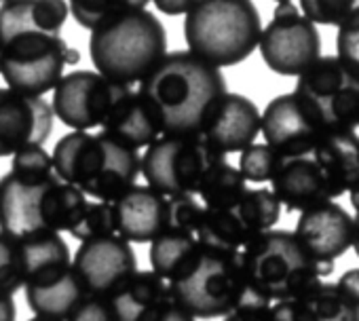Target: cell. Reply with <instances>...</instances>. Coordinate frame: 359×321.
Returning a JSON list of instances; mask_svg holds the SVG:
<instances>
[{
    "mask_svg": "<svg viewBox=\"0 0 359 321\" xmlns=\"http://www.w3.org/2000/svg\"><path fill=\"white\" fill-rule=\"evenodd\" d=\"M70 15L64 0H11L0 5V74L9 89L43 97L81 55L62 39Z\"/></svg>",
    "mask_w": 359,
    "mask_h": 321,
    "instance_id": "1",
    "label": "cell"
},
{
    "mask_svg": "<svg viewBox=\"0 0 359 321\" xmlns=\"http://www.w3.org/2000/svg\"><path fill=\"white\" fill-rule=\"evenodd\" d=\"M154 108L161 133L199 137L229 93L224 74L191 51L167 53L137 89Z\"/></svg>",
    "mask_w": 359,
    "mask_h": 321,
    "instance_id": "2",
    "label": "cell"
},
{
    "mask_svg": "<svg viewBox=\"0 0 359 321\" xmlns=\"http://www.w3.org/2000/svg\"><path fill=\"white\" fill-rule=\"evenodd\" d=\"M55 176L85 197L114 203L140 176V152L114 137L87 131H70L53 148Z\"/></svg>",
    "mask_w": 359,
    "mask_h": 321,
    "instance_id": "3",
    "label": "cell"
},
{
    "mask_svg": "<svg viewBox=\"0 0 359 321\" xmlns=\"http://www.w3.org/2000/svg\"><path fill=\"white\" fill-rule=\"evenodd\" d=\"M89 55L95 72L118 85L142 83L167 55V32L144 0L91 32Z\"/></svg>",
    "mask_w": 359,
    "mask_h": 321,
    "instance_id": "4",
    "label": "cell"
},
{
    "mask_svg": "<svg viewBox=\"0 0 359 321\" xmlns=\"http://www.w3.org/2000/svg\"><path fill=\"white\" fill-rule=\"evenodd\" d=\"M260 34L262 20L250 0H203L184 15L189 51L218 70L245 62Z\"/></svg>",
    "mask_w": 359,
    "mask_h": 321,
    "instance_id": "5",
    "label": "cell"
},
{
    "mask_svg": "<svg viewBox=\"0 0 359 321\" xmlns=\"http://www.w3.org/2000/svg\"><path fill=\"white\" fill-rule=\"evenodd\" d=\"M241 260L252 289L271 304L306 296L332 273L319 266L290 231L262 233L241 250Z\"/></svg>",
    "mask_w": 359,
    "mask_h": 321,
    "instance_id": "6",
    "label": "cell"
},
{
    "mask_svg": "<svg viewBox=\"0 0 359 321\" xmlns=\"http://www.w3.org/2000/svg\"><path fill=\"white\" fill-rule=\"evenodd\" d=\"M169 296L195 319H218L258 296L243 268L241 252H216L201 247L197 264L173 283Z\"/></svg>",
    "mask_w": 359,
    "mask_h": 321,
    "instance_id": "7",
    "label": "cell"
},
{
    "mask_svg": "<svg viewBox=\"0 0 359 321\" xmlns=\"http://www.w3.org/2000/svg\"><path fill=\"white\" fill-rule=\"evenodd\" d=\"M292 93L325 135L359 127V78L336 55H321Z\"/></svg>",
    "mask_w": 359,
    "mask_h": 321,
    "instance_id": "8",
    "label": "cell"
},
{
    "mask_svg": "<svg viewBox=\"0 0 359 321\" xmlns=\"http://www.w3.org/2000/svg\"><path fill=\"white\" fill-rule=\"evenodd\" d=\"M224 158L201 137L161 135L140 156V174L152 191L167 199L177 195L197 197L205 172Z\"/></svg>",
    "mask_w": 359,
    "mask_h": 321,
    "instance_id": "9",
    "label": "cell"
},
{
    "mask_svg": "<svg viewBox=\"0 0 359 321\" xmlns=\"http://www.w3.org/2000/svg\"><path fill=\"white\" fill-rule=\"evenodd\" d=\"M264 64L281 76H300L321 57V36L294 3H279L260 34Z\"/></svg>",
    "mask_w": 359,
    "mask_h": 321,
    "instance_id": "10",
    "label": "cell"
},
{
    "mask_svg": "<svg viewBox=\"0 0 359 321\" xmlns=\"http://www.w3.org/2000/svg\"><path fill=\"white\" fill-rule=\"evenodd\" d=\"M131 87L112 83L93 70H74L55 85L51 110L72 131H89L102 127L116 102Z\"/></svg>",
    "mask_w": 359,
    "mask_h": 321,
    "instance_id": "11",
    "label": "cell"
},
{
    "mask_svg": "<svg viewBox=\"0 0 359 321\" xmlns=\"http://www.w3.org/2000/svg\"><path fill=\"white\" fill-rule=\"evenodd\" d=\"M260 131L266 146L281 158L313 154L325 137L294 93H283L269 102L260 114Z\"/></svg>",
    "mask_w": 359,
    "mask_h": 321,
    "instance_id": "12",
    "label": "cell"
},
{
    "mask_svg": "<svg viewBox=\"0 0 359 321\" xmlns=\"http://www.w3.org/2000/svg\"><path fill=\"white\" fill-rule=\"evenodd\" d=\"M72 266L91 296L108 298L137 271L131 243L118 235L83 241L74 252Z\"/></svg>",
    "mask_w": 359,
    "mask_h": 321,
    "instance_id": "13",
    "label": "cell"
},
{
    "mask_svg": "<svg viewBox=\"0 0 359 321\" xmlns=\"http://www.w3.org/2000/svg\"><path fill=\"white\" fill-rule=\"evenodd\" d=\"M53 131V110L43 97L0 87V156L43 146Z\"/></svg>",
    "mask_w": 359,
    "mask_h": 321,
    "instance_id": "14",
    "label": "cell"
},
{
    "mask_svg": "<svg viewBox=\"0 0 359 321\" xmlns=\"http://www.w3.org/2000/svg\"><path fill=\"white\" fill-rule=\"evenodd\" d=\"M62 182L51 178H26L13 172L0 178V233L13 239H26L47 233L43 224V203L47 191Z\"/></svg>",
    "mask_w": 359,
    "mask_h": 321,
    "instance_id": "15",
    "label": "cell"
},
{
    "mask_svg": "<svg viewBox=\"0 0 359 321\" xmlns=\"http://www.w3.org/2000/svg\"><path fill=\"white\" fill-rule=\"evenodd\" d=\"M294 235L319 266L334 271V260L351 247L353 216L338 203L325 201L300 214Z\"/></svg>",
    "mask_w": 359,
    "mask_h": 321,
    "instance_id": "16",
    "label": "cell"
},
{
    "mask_svg": "<svg viewBox=\"0 0 359 321\" xmlns=\"http://www.w3.org/2000/svg\"><path fill=\"white\" fill-rule=\"evenodd\" d=\"M271 193L287 212L300 214L340 197L313 154L283 158L271 180Z\"/></svg>",
    "mask_w": 359,
    "mask_h": 321,
    "instance_id": "17",
    "label": "cell"
},
{
    "mask_svg": "<svg viewBox=\"0 0 359 321\" xmlns=\"http://www.w3.org/2000/svg\"><path fill=\"white\" fill-rule=\"evenodd\" d=\"M260 133V110L258 106L241 95V93H226L205 131L199 135L212 150L218 154H231V152H243L250 148Z\"/></svg>",
    "mask_w": 359,
    "mask_h": 321,
    "instance_id": "18",
    "label": "cell"
},
{
    "mask_svg": "<svg viewBox=\"0 0 359 321\" xmlns=\"http://www.w3.org/2000/svg\"><path fill=\"white\" fill-rule=\"evenodd\" d=\"M112 212L116 235L127 243H152L169 228V201L150 186H131Z\"/></svg>",
    "mask_w": 359,
    "mask_h": 321,
    "instance_id": "19",
    "label": "cell"
},
{
    "mask_svg": "<svg viewBox=\"0 0 359 321\" xmlns=\"http://www.w3.org/2000/svg\"><path fill=\"white\" fill-rule=\"evenodd\" d=\"M24 292L34 317L49 321H66L74 313V308L89 296L83 279L72 264L28 281L24 285Z\"/></svg>",
    "mask_w": 359,
    "mask_h": 321,
    "instance_id": "20",
    "label": "cell"
},
{
    "mask_svg": "<svg viewBox=\"0 0 359 321\" xmlns=\"http://www.w3.org/2000/svg\"><path fill=\"white\" fill-rule=\"evenodd\" d=\"M102 127L106 135L133 150L148 148L163 135L152 104L133 89L116 102Z\"/></svg>",
    "mask_w": 359,
    "mask_h": 321,
    "instance_id": "21",
    "label": "cell"
},
{
    "mask_svg": "<svg viewBox=\"0 0 359 321\" xmlns=\"http://www.w3.org/2000/svg\"><path fill=\"white\" fill-rule=\"evenodd\" d=\"M169 296L167 283L152 271H135L110 296L114 321H146Z\"/></svg>",
    "mask_w": 359,
    "mask_h": 321,
    "instance_id": "22",
    "label": "cell"
},
{
    "mask_svg": "<svg viewBox=\"0 0 359 321\" xmlns=\"http://www.w3.org/2000/svg\"><path fill=\"white\" fill-rule=\"evenodd\" d=\"M313 156L340 197L359 189V135L355 131L325 135Z\"/></svg>",
    "mask_w": 359,
    "mask_h": 321,
    "instance_id": "23",
    "label": "cell"
},
{
    "mask_svg": "<svg viewBox=\"0 0 359 321\" xmlns=\"http://www.w3.org/2000/svg\"><path fill=\"white\" fill-rule=\"evenodd\" d=\"M150 266L165 283L182 279L199 260L201 245L193 233L167 228L150 243Z\"/></svg>",
    "mask_w": 359,
    "mask_h": 321,
    "instance_id": "24",
    "label": "cell"
},
{
    "mask_svg": "<svg viewBox=\"0 0 359 321\" xmlns=\"http://www.w3.org/2000/svg\"><path fill=\"white\" fill-rule=\"evenodd\" d=\"M294 321H359V306L336 283H319L306 296L290 300Z\"/></svg>",
    "mask_w": 359,
    "mask_h": 321,
    "instance_id": "25",
    "label": "cell"
},
{
    "mask_svg": "<svg viewBox=\"0 0 359 321\" xmlns=\"http://www.w3.org/2000/svg\"><path fill=\"white\" fill-rule=\"evenodd\" d=\"M18 241L22 252L24 285L36 277L62 271L72 264L70 247L57 233H41Z\"/></svg>",
    "mask_w": 359,
    "mask_h": 321,
    "instance_id": "26",
    "label": "cell"
},
{
    "mask_svg": "<svg viewBox=\"0 0 359 321\" xmlns=\"http://www.w3.org/2000/svg\"><path fill=\"white\" fill-rule=\"evenodd\" d=\"M245 193H248V182L243 180L239 170L233 168L226 158L218 160V163H214L205 172L197 189V197L201 199V205L210 212L235 210Z\"/></svg>",
    "mask_w": 359,
    "mask_h": 321,
    "instance_id": "27",
    "label": "cell"
},
{
    "mask_svg": "<svg viewBox=\"0 0 359 321\" xmlns=\"http://www.w3.org/2000/svg\"><path fill=\"white\" fill-rule=\"evenodd\" d=\"M195 237L201 247L216 250V252H241L245 245L254 241V237L248 233L235 210L231 212L205 210Z\"/></svg>",
    "mask_w": 359,
    "mask_h": 321,
    "instance_id": "28",
    "label": "cell"
},
{
    "mask_svg": "<svg viewBox=\"0 0 359 321\" xmlns=\"http://www.w3.org/2000/svg\"><path fill=\"white\" fill-rule=\"evenodd\" d=\"M235 212L248 233L256 239L262 233L273 231V226L279 222L281 205L271 193V189H248Z\"/></svg>",
    "mask_w": 359,
    "mask_h": 321,
    "instance_id": "29",
    "label": "cell"
},
{
    "mask_svg": "<svg viewBox=\"0 0 359 321\" xmlns=\"http://www.w3.org/2000/svg\"><path fill=\"white\" fill-rule=\"evenodd\" d=\"M281 160L283 158L266 144H252L239 156V174L245 182L264 184L275 178Z\"/></svg>",
    "mask_w": 359,
    "mask_h": 321,
    "instance_id": "30",
    "label": "cell"
},
{
    "mask_svg": "<svg viewBox=\"0 0 359 321\" xmlns=\"http://www.w3.org/2000/svg\"><path fill=\"white\" fill-rule=\"evenodd\" d=\"M70 235L74 239L89 241V239H97V237H110L116 235V226H114V212H112V203H89L85 205L83 214L79 216L76 224L70 228Z\"/></svg>",
    "mask_w": 359,
    "mask_h": 321,
    "instance_id": "31",
    "label": "cell"
},
{
    "mask_svg": "<svg viewBox=\"0 0 359 321\" xmlns=\"http://www.w3.org/2000/svg\"><path fill=\"white\" fill-rule=\"evenodd\" d=\"M131 5V0H93V3H85V0H74L68 5L70 15L79 26L85 30L95 32L116 15H121L127 7Z\"/></svg>",
    "mask_w": 359,
    "mask_h": 321,
    "instance_id": "32",
    "label": "cell"
},
{
    "mask_svg": "<svg viewBox=\"0 0 359 321\" xmlns=\"http://www.w3.org/2000/svg\"><path fill=\"white\" fill-rule=\"evenodd\" d=\"M20 287H24L20 241L0 233V292L15 296Z\"/></svg>",
    "mask_w": 359,
    "mask_h": 321,
    "instance_id": "33",
    "label": "cell"
},
{
    "mask_svg": "<svg viewBox=\"0 0 359 321\" xmlns=\"http://www.w3.org/2000/svg\"><path fill=\"white\" fill-rule=\"evenodd\" d=\"M353 0H302L298 5L300 13L315 26H342V22L353 11Z\"/></svg>",
    "mask_w": 359,
    "mask_h": 321,
    "instance_id": "34",
    "label": "cell"
},
{
    "mask_svg": "<svg viewBox=\"0 0 359 321\" xmlns=\"http://www.w3.org/2000/svg\"><path fill=\"white\" fill-rule=\"evenodd\" d=\"M336 57L359 78V5L353 7L348 18L338 28Z\"/></svg>",
    "mask_w": 359,
    "mask_h": 321,
    "instance_id": "35",
    "label": "cell"
},
{
    "mask_svg": "<svg viewBox=\"0 0 359 321\" xmlns=\"http://www.w3.org/2000/svg\"><path fill=\"white\" fill-rule=\"evenodd\" d=\"M11 172L26 178H51L55 176L53 158L43 146H26L13 154Z\"/></svg>",
    "mask_w": 359,
    "mask_h": 321,
    "instance_id": "36",
    "label": "cell"
},
{
    "mask_svg": "<svg viewBox=\"0 0 359 321\" xmlns=\"http://www.w3.org/2000/svg\"><path fill=\"white\" fill-rule=\"evenodd\" d=\"M167 201H169V228L195 235L205 212L201 201H197L195 195H177Z\"/></svg>",
    "mask_w": 359,
    "mask_h": 321,
    "instance_id": "37",
    "label": "cell"
},
{
    "mask_svg": "<svg viewBox=\"0 0 359 321\" xmlns=\"http://www.w3.org/2000/svg\"><path fill=\"white\" fill-rule=\"evenodd\" d=\"M66 321H114V315H112L108 298L89 294Z\"/></svg>",
    "mask_w": 359,
    "mask_h": 321,
    "instance_id": "38",
    "label": "cell"
},
{
    "mask_svg": "<svg viewBox=\"0 0 359 321\" xmlns=\"http://www.w3.org/2000/svg\"><path fill=\"white\" fill-rule=\"evenodd\" d=\"M224 321H273L271 302L264 298L250 300V302L241 304L239 308H235L231 315H226Z\"/></svg>",
    "mask_w": 359,
    "mask_h": 321,
    "instance_id": "39",
    "label": "cell"
},
{
    "mask_svg": "<svg viewBox=\"0 0 359 321\" xmlns=\"http://www.w3.org/2000/svg\"><path fill=\"white\" fill-rule=\"evenodd\" d=\"M146 321H195V317L180 306L171 296H167V300Z\"/></svg>",
    "mask_w": 359,
    "mask_h": 321,
    "instance_id": "40",
    "label": "cell"
},
{
    "mask_svg": "<svg viewBox=\"0 0 359 321\" xmlns=\"http://www.w3.org/2000/svg\"><path fill=\"white\" fill-rule=\"evenodd\" d=\"M336 287L359 306V268H351L344 275H340V279L336 281Z\"/></svg>",
    "mask_w": 359,
    "mask_h": 321,
    "instance_id": "41",
    "label": "cell"
},
{
    "mask_svg": "<svg viewBox=\"0 0 359 321\" xmlns=\"http://www.w3.org/2000/svg\"><path fill=\"white\" fill-rule=\"evenodd\" d=\"M193 0H156L154 9L165 15H187L193 9Z\"/></svg>",
    "mask_w": 359,
    "mask_h": 321,
    "instance_id": "42",
    "label": "cell"
},
{
    "mask_svg": "<svg viewBox=\"0 0 359 321\" xmlns=\"http://www.w3.org/2000/svg\"><path fill=\"white\" fill-rule=\"evenodd\" d=\"M18 308H15V300L11 294L0 292V321H15Z\"/></svg>",
    "mask_w": 359,
    "mask_h": 321,
    "instance_id": "43",
    "label": "cell"
},
{
    "mask_svg": "<svg viewBox=\"0 0 359 321\" xmlns=\"http://www.w3.org/2000/svg\"><path fill=\"white\" fill-rule=\"evenodd\" d=\"M351 247L355 250L357 258H359V216H353V241Z\"/></svg>",
    "mask_w": 359,
    "mask_h": 321,
    "instance_id": "44",
    "label": "cell"
},
{
    "mask_svg": "<svg viewBox=\"0 0 359 321\" xmlns=\"http://www.w3.org/2000/svg\"><path fill=\"white\" fill-rule=\"evenodd\" d=\"M348 199H351V205H353V210H355V216H359V189L351 191V193H348Z\"/></svg>",
    "mask_w": 359,
    "mask_h": 321,
    "instance_id": "45",
    "label": "cell"
},
{
    "mask_svg": "<svg viewBox=\"0 0 359 321\" xmlns=\"http://www.w3.org/2000/svg\"><path fill=\"white\" fill-rule=\"evenodd\" d=\"M30 321H49V319H41V317H32Z\"/></svg>",
    "mask_w": 359,
    "mask_h": 321,
    "instance_id": "46",
    "label": "cell"
}]
</instances>
